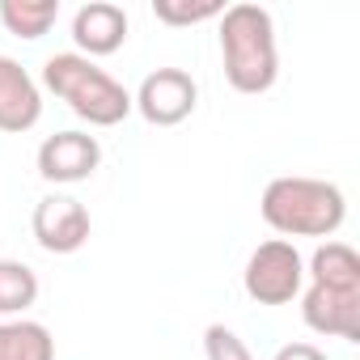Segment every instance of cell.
Listing matches in <instances>:
<instances>
[{
	"instance_id": "30bf717a",
	"label": "cell",
	"mask_w": 360,
	"mask_h": 360,
	"mask_svg": "<svg viewBox=\"0 0 360 360\" xmlns=\"http://www.w3.org/2000/svg\"><path fill=\"white\" fill-rule=\"evenodd\" d=\"M72 43H77V56H85V60L115 56L127 43L123 5H110V0H89V5H81L77 18H72Z\"/></svg>"
},
{
	"instance_id": "7c38bea8",
	"label": "cell",
	"mask_w": 360,
	"mask_h": 360,
	"mask_svg": "<svg viewBox=\"0 0 360 360\" xmlns=\"http://www.w3.org/2000/svg\"><path fill=\"white\" fill-rule=\"evenodd\" d=\"M0 360H56V339L43 322L9 318L0 322Z\"/></svg>"
},
{
	"instance_id": "9a60e30c",
	"label": "cell",
	"mask_w": 360,
	"mask_h": 360,
	"mask_svg": "<svg viewBox=\"0 0 360 360\" xmlns=\"http://www.w3.org/2000/svg\"><path fill=\"white\" fill-rule=\"evenodd\" d=\"M225 13V0H153V18L165 26H200Z\"/></svg>"
},
{
	"instance_id": "52a82bcc",
	"label": "cell",
	"mask_w": 360,
	"mask_h": 360,
	"mask_svg": "<svg viewBox=\"0 0 360 360\" xmlns=\"http://www.w3.org/2000/svg\"><path fill=\"white\" fill-rule=\"evenodd\" d=\"M102 165V144L89 131H56L39 144V174L47 183H85Z\"/></svg>"
},
{
	"instance_id": "3957f363",
	"label": "cell",
	"mask_w": 360,
	"mask_h": 360,
	"mask_svg": "<svg viewBox=\"0 0 360 360\" xmlns=\"http://www.w3.org/2000/svg\"><path fill=\"white\" fill-rule=\"evenodd\" d=\"M43 89H51L89 127H115L131 115V94L94 60L77 51H56L43 64Z\"/></svg>"
},
{
	"instance_id": "4fadbf2b",
	"label": "cell",
	"mask_w": 360,
	"mask_h": 360,
	"mask_svg": "<svg viewBox=\"0 0 360 360\" xmlns=\"http://www.w3.org/2000/svg\"><path fill=\"white\" fill-rule=\"evenodd\" d=\"M60 18V0H0V22L9 34L34 43L43 39Z\"/></svg>"
},
{
	"instance_id": "7a4b0ae2",
	"label": "cell",
	"mask_w": 360,
	"mask_h": 360,
	"mask_svg": "<svg viewBox=\"0 0 360 360\" xmlns=\"http://www.w3.org/2000/svg\"><path fill=\"white\" fill-rule=\"evenodd\" d=\"M259 212L284 242L288 238H330V233H339V225L347 217V200L326 178L280 174L263 187Z\"/></svg>"
},
{
	"instance_id": "5bb4252c",
	"label": "cell",
	"mask_w": 360,
	"mask_h": 360,
	"mask_svg": "<svg viewBox=\"0 0 360 360\" xmlns=\"http://www.w3.org/2000/svg\"><path fill=\"white\" fill-rule=\"evenodd\" d=\"M34 301H39V276L18 259H0V314L22 318Z\"/></svg>"
},
{
	"instance_id": "8fae6325",
	"label": "cell",
	"mask_w": 360,
	"mask_h": 360,
	"mask_svg": "<svg viewBox=\"0 0 360 360\" xmlns=\"http://www.w3.org/2000/svg\"><path fill=\"white\" fill-rule=\"evenodd\" d=\"M309 284L339 288V292H360V255L347 242H322L309 263H305Z\"/></svg>"
},
{
	"instance_id": "2e32d148",
	"label": "cell",
	"mask_w": 360,
	"mask_h": 360,
	"mask_svg": "<svg viewBox=\"0 0 360 360\" xmlns=\"http://www.w3.org/2000/svg\"><path fill=\"white\" fill-rule=\"evenodd\" d=\"M204 352H208V360H255L250 347H246V339L238 330L221 326V322H212L204 330Z\"/></svg>"
},
{
	"instance_id": "ba28073f",
	"label": "cell",
	"mask_w": 360,
	"mask_h": 360,
	"mask_svg": "<svg viewBox=\"0 0 360 360\" xmlns=\"http://www.w3.org/2000/svg\"><path fill=\"white\" fill-rule=\"evenodd\" d=\"M301 318H305L309 330H318L326 339L360 343V292H339V288L309 284L301 292Z\"/></svg>"
},
{
	"instance_id": "5b68a950",
	"label": "cell",
	"mask_w": 360,
	"mask_h": 360,
	"mask_svg": "<svg viewBox=\"0 0 360 360\" xmlns=\"http://www.w3.org/2000/svg\"><path fill=\"white\" fill-rule=\"evenodd\" d=\"M195 102H200V85L191 72L183 68H157L140 81L136 98H131V110L144 115V123L153 127H174L195 115Z\"/></svg>"
},
{
	"instance_id": "e0dca14e",
	"label": "cell",
	"mask_w": 360,
	"mask_h": 360,
	"mask_svg": "<svg viewBox=\"0 0 360 360\" xmlns=\"http://www.w3.org/2000/svg\"><path fill=\"white\" fill-rule=\"evenodd\" d=\"M276 360H326V352L314 347V343H284L276 352Z\"/></svg>"
},
{
	"instance_id": "9c48e42d",
	"label": "cell",
	"mask_w": 360,
	"mask_h": 360,
	"mask_svg": "<svg viewBox=\"0 0 360 360\" xmlns=\"http://www.w3.org/2000/svg\"><path fill=\"white\" fill-rule=\"evenodd\" d=\"M43 119V89L39 81L9 56H0V131L22 136Z\"/></svg>"
},
{
	"instance_id": "8992f818",
	"label": "cell",
	"mask_w": 360,
	"mask_h": 360,
	"mask_svg": "<svg viewBox=\"0 0 360 360\" xmlns=\"http://www.w3.org/2000/svg\"><path fill=\"white\" fill-rule=\"evenodd\" d=\"M89 212L72 195H47L34 208V242L47 255H77L89 242Z\"/></svg>"
},
{
	"instance_id": "6da1fadb",
	"label": "cell",
	"mask_w": 360,
	"mask_h": 360,
	"mask_svg": "<svg viewBox=\"0 0 360 360\" xmlns=\"http://www.w3.org/2000/svg\"><path fill=\"white\" fill-rule=\"evenodd\" d=\"M221 22V64L225 81L238 94H267L280 77V51H276V22L263 5H225Z\"/></svg>"
},
{
	"instance_id": "277c9868",
	"label": "cell",
	"mask_w": 360,
	"mask_h": 360,
	"mask_svg": "<svg viewBox=\"0 0 360 360\" xmlns=\"http://www.w3.org/2000/svg\"><path fill=\"white\" fill-rule=\"evenodd\" d=\"M242 288L259 305H288L305 288L301 250L292 242H284V238H271V242L255 246L250 259H246V271H242Z\"/></svg>"
}]
</instances>
